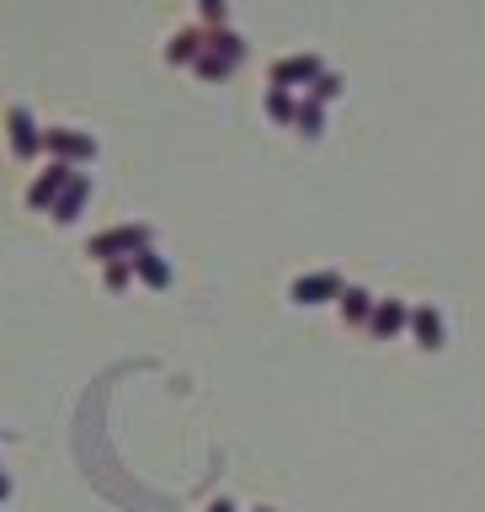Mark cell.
<instances>
[{
    "mask_svg": "<svg viewBox=\"0 0 485 512\" xmlns=\"http://www.w3.org/2000/svg\"><path fill=\"white\" fill-rule=\"evenodd\" d=\"M406 331L416 336V347H422V352H438V347L448 342L443 310H432V304H416V310H411V326H406Z\"/></svg>",
    "mask_w": 485,
    "mask_h": 512,
    "instance_id": "obj_9",
    "label": "cell"
},
{
    "mask_svg": "<svg viewBox=\"0 0 485 512\" xmlns=\"http://www.w3.org/2000/svg\"><path fill=\"white\" fill-rule=\"evenodd\" d=\"M134 278H139L144 288H171V262L150 246V251H139V256H134Z\"/></svg>",
    "mask_w": 485,
    "mask_h": 512,
    "instance_id": "obj_13",
    "label": "cell"
},
{
    "mask_svg": "<svg viewBox=\"0 0 485 512\" xmlns=\"http://www.w3.org/2000/svg\"><path fill=\"white\" fill-rule=\"evenodd\" d=\"M262 107H267V118L278 123V128H294V118H299V96H294V91H283V86H267Z\"/></svg>",
    "mask_w": 485,
    "mask_h": 512,
    "instance_id": "obj_14",
    "label": "cell"
},
{
    "mask_svg": "<svg viewBox=\"0 0 485 512\" xmlns=\"http://www.w3.org/2000/svg\"><path fill=\"white\" fill-rule=\"evenodd\" d=\"M240 64H246V38L230 27H208V43H203L198 64H192V75L198 80H230Z\"/></svg>",
    "mask_w": 485,
    "mask_h": 512,
    "instance_id": "obj_1",
    "label": "cell"
},
{
    "mask_svg": "<svg viewBox=\"0 0 485 512\" xmlns=\"http://www.w3.org/2000/svg\"><path fill=\"white\" fill-rule=\"evenodd\" d=\"M320 75H326V59H320V54H283V59L267 70V86L294 91V86H315Z\"/></svg>",
    "mask_w": 485,
    "mask_h": 512,
    "instance_id": "obj_6",
    "label": "cell"
},
{
    "mask_svg": "<svg viewBox=\"0 0 485 512\" xmlns=\"http://www.w3.org/2000/svg\"><path fill=\"white\" fill-rule=\"evenodd\" d=\"M336 304H342V320H347V326L352 331H368V320H374V294H368V288H358V283H347V294L342 299H336Z\"/></svg>",
    "mask_w": 485,
    "mask_h": 512,
    "instance_id": "obj_12",
    "label": "cell"
},
{
    "mask_svg": "<svg viewBox=\"0 0 485 512\" xmlns=\"http://www.w3.org/2000/svg\"><path fill=\"white\" fill-rule=\"evenodd\" d=\"M203 43H208V27L198 22V27H182V32H171V43H166V64H198V54H203Z\"/></svg>",
    "mask_w": 485,
    "mask_h": 512,
    "instance_id": "obj_11",
    "label": "cell"
},
{
    "mask_svg": "<svg viewBox=\"0 0 485 512\" xmlns=\"http://www.w3.org/2000/svg\"><path fill=\"white\" fill-rule=\"evenodd\" d=\"M347 294V278L336 267H320V272H304V278H294V288H288V299L304 304V310H315V304H336Z\"/></svg>",
    "mask_w": 485,
    "mask_h": 512,
    "instance_id": "obj_3",
    "label": "cell"
},
{
    "mask_svg": "<svg viewBox=\"0 0 485 512\" xmlns=\"http://www.w3.org/2000/svg\"><path fill=\"white\" fill-rule=\"evenodd\" d=\"M208 512H235V502H224V496H219V502H208Z\"/></svg>",
    "mask_w": 485,
    "mask_h": 512,
    "instance_id": "obj_19",
    "label": "cell"
},
{
    "mask_svg": "<svg viewBox=\"0 0 485 512\" xmlns=\"http://www.w3.org/2000/svg\"><path fill=\"white\" fill-rule=\"evenodd\" d=\"M86 198H91V176H86V171H75V176H70V187L59 192V203L48 208V214H54V224H75V219H80V208H86Z\"/></svg>",
    "mask_w": 485,
    "mask_h": 512,
    "instance_id": "obj_10",
    "label": "cell"
},
{
    "mask_svg": "<svg viewBox=\"0 0 485 512\" xmlns=\"http://www.w3.org/2000/svg\"><path fill=\"white\" fill-rule=\"evenodd\" d=\"M150 246H155L150 224H112V230L86 240V256H96V262H123V256H139V251H150Z\"/></svg>",
    "mask_w": 485,
    "mask_h": 512,
    "instance_id": "obj_2",
    "label": "cell"
},
{
    "mask_svg": "<svg viewBox=\"0 0 485 512\" xmlns=\"http://www.w3.org/2000/svg\"><path fill=\"white\" fill-rule=\"evenodd\" d=\"M70 176H75V166H64V160H48V166L32 176V187H27V208H54L59 192L70 187Z\"/></svg>",
    "mask_w": 485,
    "mask_h": 512,
    "instance_id": "obj_7",
    "label": "cell"
},
{
    "mask_svg": "<svg viewBox=\"0 0 485 512\" xmlns=\"http://www.w3.org/2000/svg\"><path fill=\"white\" fill-rule=\"evenodd\" d=\"M6 139H11L16 160H38L43 155V128H38V118H32V107H22V102L6 107Z\"/></svg>",
    "mask_w": 485,
    "mask_h": 512,
    "instance_id": "obj_4",
    "label": "cell"
},
{
    "mask_svg": "<svg viewBox=\"0 0 485 512\" xmlns=\"http://www.w3.org/2000/svg\"><path fill=\"white\" fill-rule=\"evenodd\" d=\"M198 16H203V27H224V16H230V0H198Z\"/></svg>",
    "mask_w": 485,
    "mask_h": 512,
    "instance_id": "obj_18",
    "label": "cell"
},
{
    "mask_svg": "<svg viewBox=\"0 0 485 512\" xmlns=\"http://www.w3.org/2000/svg\"><path fill=\"white\" fill-rule=\"evenodd\" d=\"M43 150L64 160V166H91L96 160V139L80 134V128H43Z\"/></svg>",
    "mask_w": 485,
    "mask_h": 512,
    "instance_id": "obj_5",
    "label": "cell"
},
{
    "mask_svg": "<svg viewBox=\"0 0 485 512\" xmlns=\"http://www.w3.org/2000/svg\"><path fill=\"white\" fill-rule=\"evenodd\" d=\"M102 283H107V294H123V288L134 283V256H123V262H102Z\"/></svg>",
    "mask_w": 485,
    "mask_h": 512,
    "instance_id": "obj_16",
    "label": "cell"
},
{
    "mask_svg": "<svg viewBox=\"0 0 485 512\" xmlns=\"http://www.w3.org/2000/svg\"><path fill=\"white\" fill-rule=\"evenodd\" d=\"M406 326H411V304L379 299V304H374V320H368V336H374V342H395Z\"/></svg>",
    "mask_w": 485,
    "mask_h": 512,
    "instance_id": "obj_8",
    "label": "cell"
},
{
    "mask_svg": "<svg viewBox=\"0 0 485 512\" xmlns=\"http://www.w3.org/2000/svg\"><path fill=\"white\" fill-rule=\"evenodd\" d=\"M256 512H272V507H256Z\"/></svg>",
    "mask_w": 485,
    "mask_h": 512,
    "instance_id": "obj_21",
    "label": "cell"
},
{
    "mask_svg": "<svg viewBox=\"0 0 485 512\" xmlns=\"http://www.w3.org/2000/svg\"><path fill=\"white\" fill-rule=\"evenodd\" d=\"M294 128L304 139H320L326 134V102H315V96H304L299 102V118H294Z\"/></svg>",
    "mask_w": 485,
    "mask_h": 512,
    "instance_id": "obj_15",
    "label": "cell"
},
{
    "mask_svg": "<svg viewBox=\"0 0 485 512\" xmlns=\"http://www.w3.org/2000/svg\"><path fill=\"white\" fill-rule=\"evenodd\" d=\"M6 496H11V480H6V475H0V502H6Z\"/></svg>",
    "mask_w": 485,
    "mask_h": 512,
    "instance_id": "obj_20",
    "label": "cell"
},
{
    "mask_svg": "<svg viewBox=\"0 0 485 512\" xmlns=\"http://www.w3.org/2000/svg\"><path fill=\"white\" fill-rule=\"evenodd\" d=\"M310 96H315V102H336V96H342V75L326 70V75H320L315 86H310Z\"/></svg>",
    "mask_w": 485,
    "mask_h": 512,
    "instance_id": "obj_17",
    "label": "cell"
}]
</instances>
